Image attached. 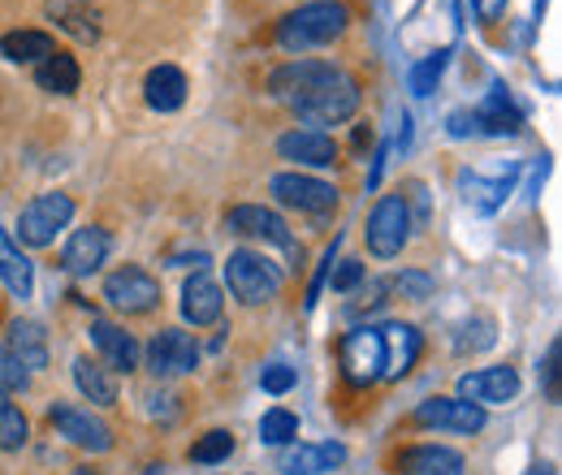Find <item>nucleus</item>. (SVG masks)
Wrapping results in <instances>:
<instances>
[{"label":"nucleus","mask_w":562,"mask_h":475,"mask_svg":"<svg viewBox=\"0 0 562 475\" xmlns=\"http://www.w3.org/2000/svg\"><path fill=\"white\" fill-rule=\"evenodd\" d=\"M48 13L70 31L74 39H82V44L100 39V13L91 9V0H53Z\"/></svg>","instance_id":"393cba45"},{"label":"nucleus","mask_w":562,"mask_h":475,"mask_svg":"<svg viewBox=\"0 0 562 475\" xmlns=\"http://www.w3.org/2000/svg\"><path fill=\"white\" fill-rule=\"evenodd\" d=\"M329 281H334L338 294H351L355 285L363 281V264H359V260H342L338 269H329Z\"/></svg>","instance_id":"4c0bfd02"},{"label":"nucleus","mask_w":562,"mask_h":475,"mask_svg":"<svg viewBox=\"0 0 562 475\" xmlns=\"http://www.w3.org/2000/svg\"><path fill=\"white\" fill-rule=\"evenodd\" d=\"M450 135L454 138H468V135H481V126H476V113H468V109H459V113H450Z\"/></svg>","instance_id":"ea45409f"},{"label":"nucleus","mask_w":562,"mask_h":475,"mask_svg":"<svg viewBox=\"0 0 562 475\" xmlns=\"http://www.w3.org/2000/svg\"><path fill=\"white\" fill-rule=\"evenodd\" d=\"M376 333H381V346H385V376L390 381L407 376L416 367V359H420V333L412 325H381Z\"/></svg>","instance_id":"a211bd4d"},{"label":"nucleus","mask_w":562,"mask_h":475,"mask_svg":"<svg viewBox=\"0 0 562 475\" xmlns=\"http://www.w3.org/2000/svg\"><path fill=\"white\" fill-rule=\"evenodd\" d=\"M562 363V341H550V350H546V367H541V381H546V398L550 403H559L562 389H559V367Z\"/></svg>","instance_id":"e433bc0d"},{"label":"nucleus","mask_w":562,"mask_h":475,"mask_svg":"<svg viewBox=\"0 0 562 475\" xmlns=\"http://www.w3.org/2000/svg\"><path fill=\"white\" fill-rule=\"evenodd\" d=\"M91 341H95V350L109 359L113 372H131V367L139 363V341L131 338L126 329L109 325V320H91Z\"/></svg>","instance_id":"6ab92c4d"},{"label":"nucleus","mask_w":562,"mask_h":475,"mask_svg":"<svg viewBox=\"0 0 562 475\" xmlns=\"http://www.w3.org/2000/svg\"><path fill=\"white\" fill-rule=\"evenodd\" d=\"M524 475H559V472H554L550 463H541V467H528V472H524Z\"/></svg>","instance_id":"37998d69"},{"label":"nucleus","mask_w":562,"mask_h":475,"mask_svg":"<svg viewBox=\"0 0 562 475\" xmlns=\"http://www.w3.org/2000/svg\"><path fill=\"white\" fill-rule=\"evenodd\" d=\"M281 160H299V165H312V169H329L338 160V143L321 131H290L278 138Z\"/></svg>","instance_id":"2eb2a0df"},{"label":"nucleus","mask_w":562,"mask_h":475,"mask_svg":"<svg viewBox=\"0 0 562 475\" xmlns=\"http://www.w3.org/2000/svg\"><path fill=\"white\" fill-rule=\"evenodd\" d=\"M229 229L234 234H247V238H260V242H273V247H281L285 256H290V264L299 269L303 264V247L294 242V234L285 229V220H281L278 212H269V207L260 204H238L229 207Z\"/></svg>","instance_id":"423d86ee"},{"label":"nucleus","mask_w":562,"mask_h":475,"mask_svg":"<svg viewBox=\"0 0 562 475\" xmlns=\"http://www.w3.org/2000/svg\"><path fill=\"white\" fill-rule=\"evenodd\" d=\"M200 363V346L182 329H160L147 341V372L151 376H182Z\"/></svg>","instance_id":"9b49d317"},{"label":"nucleus","mask_w":562,"mask_h":475,"mask_svg":"<svg viewBox=\"0 0 562 475\" xmlns=\"http://www.w3.org/2000/svg\"><path fill=\"white\" fill-rule=\"evenodd\" d=\"M342 354V372L351 385H372L376 376H385V346H381V333L376 329H355L342 338L338 346Z\"/></svg>","instance_id":"9d476101"},{"label":"nucleus","mask_w":562,"mask_h":475,"mask_svg":"<svg viewBox=\"0 0 562 475\" xmlns=\"http://www.w3.org/2000/svg\"><path fill=\"white\" fill-rule=\"evenodd\" d=\"M225 285H229V294L238 303L256 307V303L278 298L281 272L265 256H256V251H229V260H225Z\"/></svg>","instance_id":"7ed1b4c3"},{"label":"nucleus","mask_w":562,"mask_h":475,"mask_svg":"<svg viewBox=\"0 0 562 475\" xmlns=\"http://www.w3.org/2000/svg\"><path fill=\"white\" fill-rule=\"evenodd\" d=\"M74 220V200L53 191V195H35L18 216V242L26 247H53L57 234Z\"/></svg>","instance_id":"20e7f679"},{"label":"nucleus","mask_w":562,"mask_h":475,"mask_svg":"<svg viewBox=\"0 0 562 475\" xmlns=\"http://www.w3.org/2000/svg\"><path fill=\"white\" fill-rule=\"evenodd\" d=\"M74 385L95 407H113L117 403V376L104 363H95V359H74Z\"/></svg>","instance_id":"b1692460"},{"label":"nucleus","mask_w":562,"mask_h":475,"mask_svg":"<svg viewBox=\"0 0 562 475\" xmlns=\"http://www.w3.org/2000/svg\"><path fill=\"white\" fill-rule=\"evenodd\" d=\"M390 285H394L403 298H412V303L432 298V276H428V272H403V276H394Z\"/></svg>","instance_id":"c9c22d12"},{"label":"nucleus","mask_w":562,"mask_h":475,"mask_svg":"<svg viewBox=\"0 0 562 475\" xmlns=\"http://www.w3.org/2000/svg\"><path fill=\"white\" fill-rule=\"evenodd\" d=\"M368 143H372V126H355V147H359V151H363V147H368Z\"/></svg>","instance_id":"79ce46f5"},{"label":"nucleus","mask_w":562,"mask_h":475,"mask_svg":"<svg viewBox=\"0 0 562 475\" xmlns=\"http://www.w3.org/2000/svg\"><path fill=\"white\" fill-rule=\"evenodd\" d=\"M104 260H109V234L95 229V225L74 229L70 242H66V251H61V264H66L74 276H91V272H100Z\"/></svg>","instance_id":"4468645a"},{"label":"nucleus","mask_w":562,"mask_h":475,"mask_svg":"<svg viewBox=\"0 0 562 475\" xmlns=\"http://www.w3.org/2000/svg\"><path fill=\"white\" fill-rule=\"evenodd\" d=\"M0 281H4L18 298H31V290H35V264H31L22 251H9V256L0 260Z\"/></svg>","instance_id":"c756f323"},{"label":"nucleus","mask_w":562,"mask_h":475,"mask_svg":"<svg viewBox=\"0 0 562 475\" xmlns=\"http://www.w3.org/2000/svg\"><path fill=\"white\" fill-rule=\"evenodd\" d=\"M273 200L285 207H299L307 216H329L338 207V191L329 182H316V178H303V173H278L269 182Z\"/></svg>","instance_id":"1a4fd4ad"},{"label":"nucleus","mask_w":562,"mask_h":475,"mask_svg":"<svg viewBox=\"0 0 562 475\" xmlns=\"http://www.w3.org/2000/svg\"><path fill=\"white\" fill-rule=\"evenodd\" d=\"M35 82H40L44 91H53V95H74L78 82H82V73H78V61H74L70 53H53L48 61H40Z\"/></svg>","instance_id":"bb28decb"},{"label":"nucleus","mask_w":562,"mask_h":475,"mask_svg":"<svg viewBox=\"0 0 562 475\" xmlns=\"http://www.w3.org/2000/svg\"><path fill=\"white\" fill-rule=\"evenodd\" d=\"M355 109H359V78L338 69L334 61L312 82V91L294 104V113L312 126H342L347 117H355Z\"/></svg>","instance_id":"f03ea898"},{"label":"nucleus","mask_w":562,"mask_h":475,"mask_svg":"<svg viewBox=\"0 0 562 475\" xmlns=\"http://www.w3.org/2000/svg\"><path fill=\"white\" fill-rule=\"evenodd\" d=\"M476 126H481V135H515V131L524 126V117H519V109L506 100V91L493 87L490 100L476 109Z\"/></svg>","instance_id":"a878e982"},{"label":"nucleus","mask_w":562,"mask_h":475,"mask_svg":"<svg viewBox=\"0 0 562 475\" xmlns=\"http://www.w3.org/2000/svg\"><path fill=\"white\" fill-rule=\"evenodd\" d=\"M221 307H225V298H221V285H216L212 276L195 272V276L182 285V316H187L195 329L216 325V320H221Z\"/></svg>","instance_id":"f3484780"},{"label":"nucleus","mask_w":562,"mask_h":475,"mask_svg":"<svg viewBox=\"0 0 562 475\" xmlns=\"http://www.w3.org/2000/svg\"><path fill=\"white\" fill-rule=\"evenodd\" d=\"M338 463H347V450L338 441H329V445H299V450L281 454V472L285 475H321L334 472Z\"/></svg>","instance_id":"4be33fe9"},{"label":"nucleus","mask_w":562,"mask_h":475,"mask_svg":"<svg viewBox=\"0 0 562 475\" xmlns=\"http://www.w3.org/2000/svg\"><path fill=\"white\" fill-rule=\"evenodd\" d=\"M446 61H450V53H446V48L428 53L420 66L412 69V78H407V82H412V91H416V95H432V91H437V82H441V73H446Z\"/></svg>","instance_id":"2f4dec72"},{"label":"nucleus","mask_w":562,"mask_h":475,"mask_svg":"<svg viewBox=\"0 0 562 475\" xmlns=\"http://www.w3.org/2000/svg\"><path fill=\"white\" fill-rule=\"evenodd\" d=\"M26 437H31L26 415L0 394V450H9V454H13V450H22V445H26Z\"/></svg>","instance_id":"7c9ffc66"},{"label":"nucleus","mask_w":562,"mask_h":475,"mask_svg":"<svg viewBox=\"0 0 562 475\" xmlns=\"http://www.w3.org/2000/svg\"><path fill=\"white\" fill-rule=\"evenodd\" d=\"M351 22V9L347 4H334V0H321V4H303L294 13H285L278 22V44L285 53H307V48H321V44H334Z\"/></svg>","instance_id":"f257e3e1"},{"label":"nucleus","mask_w":562,"mask_h":475,"mask_svg":"<svg viewBox=\"0 0 562 475\" xmlns=\"http://www.w3.org/2000/svg\"><path fill=\"white\" fill-rule=\"evenodd\" d=\"M493 341H497V325H493L490 316H472V320L459 325L454 350H459V354H476V350H490Z\"/></svg>","instance_id":"c85d7f7f"},{"label":"nucleus","mask_w":562,"mask_h":475,"mask_svg":"<svg viewBox=\"0 0 562 475\" xmlns=\"http://www.w3.org/2000/svg\"><path fill=\"white\" fill-rule=\"evenodd\" d=\"M26 389V367L0 346V394L9 398V394H22Z\"/></svg>","instance_id":"f704fd0d"},{"label":"nucleus","mask_w":562,"mask_h":475,"mask_svg":"<svg viewBox=\"0 0 562 475\" xmlns=\"http://www.w3.org/2000/svg\"><path fill=\"white\" fill-rule=\"evenodd\" d=\"M260 385H265L269 394H285V389H294V367H285V363H269V367L260 372Z\"/></svg>","instance_id":"58836bf2"},{"label":"nucleus","mask_w":562,"mask_h":475,"mask_svg":"<svg viewBox=\"0 0 562 475\" xmlns=\"http://www.w3.org/2000/svg\"><path fill=\"white\" fill-rule=\"evenodd\" d=\"M299 437V419L290 415V410H269L265 419H260V441L265 445H290Z\"/></svg>","instance_id":"72a5a7b5"},{"label":"nucleus","mask_w":562,"mask_h":475,"mask_svg":"<svg viewBox=\"0 0 562 475\" xmlns=\"http://www.w3.org/2000/svg\"><path fill=\"white\" fill-rule=\"evenodd\" d=\"M78 475H95V472H78Z\"/></svg>","instance_id":"a18cd8bd"},{"label":"nucleus","mask_w":562,"mask_h":475,"mask_svg":"<svg viewBox=\"0 0 562 475\" xmlns=\"http://www.w3.org/2000/svg\"><path fill=\"white\" fill-rule=\"evenodd\" d=\"M519 394V372L515 367H481V372H468L459 381V398L472 403V407H502Z\"/></svg>","instance_id":"f8f14e48"},{"label":"nucleus","mask_w":562,"mask_h":475,"mask_svg":"<svg viewBox=\"0 0 562 475\" xmlns=\"http://www.w3.org/2000/svg\"><path fill=\"white\" fill-rule=\"evenodd\" d=\"M463 454L450 445H412L398 454V475H463Z\"/></svg>","instance_id":"dca6fc26"},{"label":"nucleus","mask_w":562,"mask_h":475,"mask_svg":"<svg viewBox=\"0 0 562 475\" xmlns=\"http://www.w3.org/2000/svg\"><path fill=\"white\" fill-rule=\"evenodd\" d=\"M9 251H13V247H9V238H4V229H0V260H4Z\"/></svg>","instance_id":"c03bdc74"},{"label":"nucleus","mask_w":562,"mask_h":475,"mask_svg":"<svg viewBox=\"0 0 562 475\" xmlns=\"http://www.w3.org/2000/svg\"><path fill=\"white\" fill-rule=\"evenodd\" d=\"M26 372H40L48 367V333L35 325V320H13L9 325V346H4Z\"/></svg>","instance_id":"412c9836"},{"label":"nucleus","mask_w":562,"mask_h":475,"mask_svg":"<svg viewBox=\"0 0 562 475\" xmlns=\"http://www.w3.org/2000/svg\"><path fill=\"white\" fill-rule=\"evenodd\" d=\"M104 298L126 316H143V312H151L160 303V281L147 269H139V264H126V269H117L104 281Z\"/></svg>","instance_id":"0eeeda50"},{"label":"nucleus","mask_w":562,"mask_h":475,"mask_svg":"<svg viewBox=\"0 0 562 475\" xmlns=\"http://www.w3.org/2000/svg\"><path fill=\"white\" fill-rule=\"evenodd\" d=\"M416 423L424 428H446V432H481L485 428V410L463 403V398H428L416 407Z\"/></svg>","instance_id":"ddd939ff"},{"label":"nucleus","mask_w":562,"mask_h":475,"mask_svg":"<svg viewBox=\"0 0 562 475\" xmlns=\"http://www.w3.org/2000/svg\"><path fill=\"white\" fill-rule=\"evenodd\" d=\"M368 251L376 256V260H394L403 247H407V238H412V212H407V195H385L381 204L372 207V216H368Z\"/></svg>","instance_id":"39448f33"},{"label":"nucleus","mask_w":562,"mask_h":475,"mask_svg":"<svg viewBox=\"0 0 562 475\" xmlns=\"http://www.w3.org/2000/svg\"><path fill=\"white\" fill-rule=\"evenodd\" d=\"M510 182H515V169H506V178H497V182H485L481 173L463 169L459 173V195H463V204L476 207V212H497V207L506 204V195H510Z\"/></svg>","instance_id":"5701e85b"},{"label":"nucleus","mask_w":562,"mask_h":475,"mask_svg":"<svg viewBox=\"0 0 562 475\" xmlns=\"http://www.w3.org/2000/svg\"><path fill=\"white\" fill-rule=\"evenodd\" d=\"M143 95H147V104H151L156 113H173V109H182V100H187V78H182V69L178 66L147 69V78H143Z\"/></svg>","instance_id":"aec40b11"},{"label":"nucleus","mask_w":562,"mask_h":475,"mask_svg":"<svg viewBox=\"0 0 562 475\" xmlns=\"http://www.w3.org/2000/svg\"><path fill=\"white\" fill-rule=\"evenodd\" d=\"M472 9H476V18H481V22H497V18H502V9H506V0H472Z\"/></svg>","instance_id":"a19ab883"},{"label":"nucleus","mask_w":562,"mask_h":475,"mask_svg":"<svg viewBox=\"0 0 562 475\" xmlns=\"http://www.w3.org/2000/svg\"><path fill=\"white\" fill-rule=\"evenodd\" d=\"M234 454V437L229 432H204L195 445H191V463H204V467H212V463H225Z\"/></svg>","instance_id":"473e14b6"},{"label":"nucleus","mask_w":562,"mask_h":475,"mask_svg":"<svg viewBox=\"0 0 562 475\" xmlns=\"http://www.w3.org/2000/svg\"><path fill=\"white\" fill-rule=\"evenodd\" d=\"M0 48L9 61H48L57 53L53 35H44V31H9Z\"/></svg>","instance_id":"cd10ccee"},{"label":"nucleus","mask_w":562,"mask_h":475,"mask_svg":"<svg viewBox=\"0 0 562 475\" xmlns=\"http://www.w3.org/2000/svg\"><path fill=\"white\" fill-rule=\"evenodd\" d=\"M48 423L57 428V437L74 441L78 450H91V454L113 450V432H109V423H104V419H95L91 410L70 407V403H57V407L48 410Z\"/></svg>","instance_id":"6e6552de"}]
</instances>
